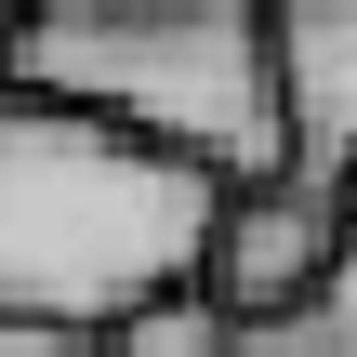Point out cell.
I'll return each mask as SVG.
<instances>
[{
  "mask_svg": "<svg viewBox=\"0 0 357 357\" xmlns=\"http://www.w3.org/2000/svg\"><path fill=\"white\" fill-rule=\"evenodd\" d=\"M225 185L79 119L40 93H0V318L26 331H119L159 291H199Z\"/></svg>",
  "mask_w": 357,
  "mask_h": 357,
  "instance_id": "6da1fadb",
  "label": "cell"
},
{
  "mask_svg": "<svg viewBox=\"0 0 357 357\" xmlns=\"http://www.w3.org/2000/svg\"><path fill=\"white\" fill-rule=\"evenodd\" d=\"M13 93L79 106L212 185L278 172V79L252 0H40L13 40Z\"/></svg>",
  "mask_w": 357,
  "mask_h": 357,
  "instance_id": "7a4b0ae2",
  "label": "cell"
},
{
  "mask_svg": "<svg viewBox=\"0 0 357 357\" xmlns=\"http://www.w3.org/2000/svg\"><path fill=\"white\" fill-rule=\"evenodd\" d=\"M344 238H357V212H344V199H318V185H291V172L225 185L212 252H199V291H212L225 318H278V305H305V291L344 265Z\"/></svg>",
  "mask_w": 357,
  "mask_h": 357,
  "instance_id": "3957f363",
  "label": "cell"
},
{
  "mask_svg": "<svg viewBox=\"0 0 357 357\" xmlns=\"http://www.w3.org/2000/svg\"><path fill=\"white\" fill-rule=\"evenodd\" d=\"M265 79H278V172L357 199V0H278Z\"/></svg>",
  "mask_w": 357,
  "mask_h": 357,
  "instance_id": "277c9868",
  "label": "cell"
},
{
  "mask_svg": "<svg viewBox=\"0 0 357 357\" xmlns=\"http://www.w3.org/2000/svg\"><path fill=\"white\" fill-rule=\"evenodd\" d=\"M225 357H357V238H344V265H331L305 305L238 318V344H225Z\"/></svg>",
  "mask_w": 357,
  "mask_h": 357,
  "instance_id": "5b68a950",
  "label": "cell"
},
{
  "mask_svg": "<svg viewBox=\"0 0 357 357\" xmlns=\"http://www.w3.org/2000/svg\"><path fill=\"white\" fill-rule=\"evenodd\" d=\"M225 344H238V318L212 291H159V305H132L106 331V357H225Z\"/></svg>",
  "mask_w": 357,
  "mask_h": 357,
  "instance_id": "8992f818",
  "label": "cell"
},
{
  "mask_svg": "<svg viewBox=\"0 0 357 357\" xmlns=\"http://www.w3.org/2000/svg\"><path fill=\"white\" fill-rule=\"evenodd\" d=\"M0 357H106L93 331H26V318H0Z\"/></svg>",
  "mask_w": 357,
  "mask_h": 357,
  "instance_id": "52a82bcc",
  "label": "cell"
},
{
  "mask_svg": "<svg viewBox=\"0 0 357 357\" xmlns=\"http://www.w3.org/2000/svg\"><path fill=\"white\" fill-rule=\"evenodd\" d=\"M13 40H26V13H13V0H0V93H13Z\"/></svg>",
  "mask_w": 357,
  "mask_h": 357,
  "instance_id": "ba28073f",
  "label": "cell"
},
{
  "mask_svg": "<svg viewBox=\"0 0 357 357\" xmlns=\"http://www.w3.org/2000/svg\"><path fill=\"white\" fill-rule=\"evenodd\" d=\"M344 212H357V199H344Z\"/></svg>",
  "mask_w": 357,
  "mask_h": 357,
  "instance_id": "9c48e42d",
  "label": "cell"
}]
</instances>
